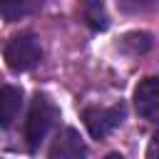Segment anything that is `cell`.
Here are the masks:
<instances>
[{
  "instance_id": "5",
  "label": "cell",
  "mask_w": 159,
  "mask_h": 159,
  "mask_svg": "<svg viewBox=\"0 0 159 159\" xmlns=\"http://www.w3.org/2000/svg\"><path fill=\"white\" fill-rule=\"evenodd\" d=\"M50 159H87V147H84L80 132L72 127L60 129L50 147Z\"/></svg>"
},
{
  "instance_id": "8",
  "label": "cell",
  "mask_w": 159,
  "mask_h": 159,
  "mask_svg": "<svg viewBox=\"0 0 159 159\" xmlns=\"http://www.w3.org/2000/svg\"><path fill=\"white\" fill-rule=\"evenodd\" d=\"M25 12H30V5H25V2H0V15L10 22L22 17Z\"/></svg>"
},
{
  "instance_id": "1",
  "label": "cell",
  "mask_w": 159,
  "mask_h": 159,
  "mask_svg": "<svg viewBox=\"0 0 159 159\" xmlns=\"http://www.w3.org/2000/svg\"><path fill=\"white\" fill-rule=\"evenodd\" d=\"M60 119V109L57 104L47 97V94H35L32 104H30V112H27V119H25V139L27 144L35 149L40 147V142L50 134V129L57 124Z\"/></svg>"
},
{
  "instance_id": "6",
  "label": "cell",
  "mask_w": 159,
  "mask_h": 159,
  "mask_svg": "<svg viewBox=\"0 0 159 159\" xmlns=\"http://www.w3.org/2000/svg\"><path fill=\"white\" fill-rule=\"evenodd\" d=\"M22 107V89L15 84H2L0 87V127H10Z\"/></svg>"
},
{
  "instance_id": "4",
  "label": "cell",
  "mask_w": 159,
  "mask_h": 159,
  "mask_svg": "<svg viewBox=\"0 0 159 159\" xmlns=\"http://www.w3.org/2000/svg\"><path fill=\"white\" fill-rule=\"evenodd\" d=\"M137 114L147 122H159V77H147L134 89Z\"/></svg>"
},
{
  "instance_id": "3",
  "label": "cell",
  "mask_w": 159,
  "mask_h": 159,
  "mask_svg": "<svg viewBox=\"0 0 159 159\" xmlns=\"http://www.w3.org/2000/svg\"><path fill=\"white\" fill-rule=\"evenodd\" d=\"M84 127L94 139H102L107 134H112L122 119H124V107L122 104H112V107H87L82 112Z\"/></svg>"
},
{
  "instance_id": "10",
  "label": "cell",
  "mask_w": 159,
  "mask_h": 159,
  "mask_svg": "<svg viewBox=\"0 0 159 159\" xmlns=\"http://www.w3.org/2000/svg\"><path fill=\"white\" fill-rule=\"evenodd\" d=\"M104 159H124V157H122V154H107Z\"/></svg>"
},
{
  "instance_id": "2",
  "label": "cell",
  "mask_w": 159,
  "mask_h": 159,
  "mask_svg": "<svg viewBox=\"0 0 159 159\" xmlns=\"http://www.w3.org/2000/svg\"><path fill=\"white\" fill-rule=\"evenodd\" d=\"M40 57H42L40 42L30 32L17 35V37H12L5 45V62H7V67L12 72H27V70H32L40 62Z\"/></svg>"
},
{
  "instance_id": "7",
  "label": "cell",
  "mask_w": 159,
  "mask_h": 159,
  "mask_svg": "<svg viewBox=\"0 0 159 159\" xmlns=\"http://www.w3.org/2000/svg\"><path fill=\"white\" fill-rule=\"evenodd\" d=\"M84 17H87V22L94 27V30H104L109 22H107V12H104V7L99 5V2H89V5H84Z\"/></svg>"
},
{
  "instance_id": "9",
  "label": "cell",
  "mask_w": 159,
  "mask_h": 159,
  "mask_svg": "<svg viewBox=\"0 0 159 159\" xmlns=\"http://www.w3.org/2000/svg\"><path fill=\"white\" fill-rule=\"evenodd\" d=\"M147 159H159V132H154V134H152V139H149Z\"/></svg>"
}]
</instances>
